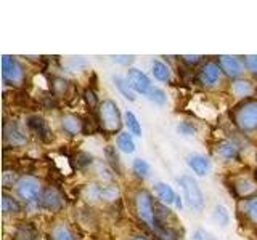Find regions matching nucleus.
<instances>
[{"label":"nucleus","mask_w":257,"mask_h":240,"mask_svg":"<svg viewBox=\"0 0 257 240\" xmlns=\"http://www.w3.org/2000/svg\"><path fill=\"white\" fill-rule=\"evenodd\" d=\"M100 124L104 132L116 133L119 132L122 120H120V112L117 109V104L111 100H106L100 104Z\"/></svg>","instance_id":"nucleus-1"},{"label":"nucleus","mask_w":257,"mask_h":240,"mask_svg":"<svg viewBox=\"0 0 257 240\" xmlns=\"http://www.w3.org/2000/svg\"><path fill=\"white\" fill-rule=\"evenodd\" d=\"M235 124L243 132H252L257 128V101H247L235 110Z\"/></svg>","instance_id":"nucleus-2"},{"label":"nucleus","mask_w":257,"mask_h":240,"mask_svg":"<svg viewBox=\"0 0 257 240\" xmlns=\"http://www.w3.org/2000/svg\"><path fill=\"white\" fill-rule=\"evenodd\" d=\"M180 182V188L183 190V196L187 198V202L191 208H195V210L201 212L204 208V196L203 192H201L198 182L191 178V176L185 174L179 180Z\"/></svg>","instance_id":"nucleus-3"},{"label":"nucleus","mask_w":257,"mask_h":240,"mask_svg":"<svg viewBox=\"0 0 257 240\" xmlns=\"http://www.w3.org/2000/svg\"><path fill=\"white\" fill-rule=\"evenodd\" d=\"M16 190L18 196L26 204H37L40 196V182L34 176H23V178L16 182Z\"/></svg>","instance_id":"nucleus-4"},{"label":"nucleus","mask_w":257,"mask_h":240,"mask_svg":"<svg viewBox=\"0 0 257 240\" xmlns=\"http://www.w3.org/2000/svg\"><path fill=\"white\" fill-rule=\"evenodd\" d=\"M137 213H139V218L147 224V226L155 229L156 226V218H155V206H153V200L151 196L147 190L139 192L137 196Z\"/></svg>","instance_id":"nucleus-5"},{"label":"nucleus","mask_w":257,"mask_h":240,"mask_svg":"<svg viewBox=\"0 0 257 240\" xmlns=\"http://www.w3.org/2000/svg\"><path fill=\"white\" fill-rule=\"evenodd\" d=\"M2 76L5 78V82L8 84H21L24 78L23 68L20 66V62L13 60L12 56H4L2 58Z\"/></svg>","instance_id":"nucleus-6"},{"label":"nucleus","mask_w":257,"mask_h":240,"mask_svg":"<svg viewBox=\"0 0 257 240\" xmlns=\"http://www.w3.org/2000/svg\"><path fill=\"white\" fill-rule=\"evenodd\" d=\"M127 82L132 86V90H135L137 93L150 94L153 90V86L150 84V78L139 69H131L127 72Z\"/></svg>","instance_id":"nucleus-7"},{"label":"nucleus","mask_w":257,"mask_h":240,"mask_svg":"<svg viewBox=\"0 0 257 240\" xmlns=\"http://www.w3.org/2000/svg\"><path fill=\"white\" fill-rule=\"evenodd\" d=\"M28 126H29V130L37 136V138H40L45 142H48L53 138V133L50 130V126H48V124L45 122V118H42L40 116H31L28 118Z\"/></svg>","instance_id":"nucleus-8"},{"label":"nucleus","mask_w":257,"mask_h":240,"mask_svg":"<svg viewBox=\"0 0 257 240\" xmlns=\"http://www.w3.org/2000/svg\"><path fill=\"white\" fill-rule=\"evenodd\" d=\"M40 206L45 208V210H50V212H56L60 210L63 206V196L61 192L56 189V188H47L44 190L42 197H40Z\"/></svg>","instance_id":"nucleus-9"},{"label":"nucleus","mask_w":257,"mask_h":240,"mask_svg":"<svg viewBox=\"0 0 257 240\" xmlns=\"http://www.w3.org/2000/svg\"><path fill=\"white\" fill-rule=\"evenodd\" d=\"M4 134L5 141L12 144V146H23V144H26V136L23 134L16 122H7L4 126Z\"/></svg>","instance_id":"nucleus-10"},{"label":"nucleus","mask_w":257,"mask_h":240,"mask_svg":"<svg viewBox=\"0 0 257 240\" xmlns=\"http://www.w3.org/2000/svg\"><path fill=\"white\" fill-rule=\"evenodd\" d=\"M187 164L195 172L198 176H206L209 172V160L204 156L199 154H188L187 156Z\"/></svg>","instance_id":"nucleus-11"},{"label":"nucleus","mask_w":257,"mask_h":240,"mask_svg":"<svg viewBox=\"0 0 257 240\" xmlns=\"http://www.w3.org/2000/svg\"><path fill=\"white\" fill-rule=\"evenodd\" d=\"M219 77H220V68H219V64H215V62H207L199 72V80H201V84H204V85L215 84L217 80H219Z\"/></svg>","instance_id":"nucleus-12"},{"label":"nucleus","mask_w":257,"mask_h":240,"mask_svg":"<svg viewBox=\"0 0 257 240\" xmlns=\"http://www.w3.org/2000/svg\"><path fill=\"white\" fill-rule=\"evenodd\" d=\"M219 61H220V68L225 70V74H227L228 77H238L241 74V64L235 56L222 54L219 58Z\"/></svg>","instance_id":"nucleus-13"},{"label":"nucleus","mask_w":257,"mask_h":240,"mask_svg":"<svg viewBox=\"0 0 257 240\" xmlns=\"http://www.w3.org/2000/svg\"><path fill=\"white\" fill-rule=\"evenodd\" d=\"M215 152H217V156L225 158V160H235L239 156L238 146L235 142H231V141L219 142V144H217V148H215Z\"/></svg>","instance_id":"nucleus-14"},{"label":"nucleus","mask_w":257,"mask_h":240,"mask_svg":"<svg viewBox=\"0 0 257 240\" xmlns=\"http://www.w3.org/2000/svg\"><path fill=\"white\" fill-rule=\"evenodd\" d=\"M61 125L64 128V132H68L69 134H79L82 132V120L77 116L68 114L61 118Z\"/></svg>","instance_id":"nucleus-15"},{"label":"nucleus","mask_w":257,"mask_h":240,"mask_svg":"<svg viewBox=\"0 0 257 240\" xmlns=\"http://www.w3.org/2000/svg\"><path fill=\"white\" fill-rule=\"evenodd\" d=\"M52 240H76L72 230L64 226V224H56V226L52 229V234H50Z\"/></svg>","instance_id":"nucleus-16"},{"label":"nucleus","mask_w":257,"mask_h":240,"mask_svg":"<svg viewBox=\"0 0 257 240\" xmlns=\"http://www.w3.org/2000/svg\"><path fill=\"white\" fill-rule=\"evenodd\" d=\"M156 194L159 196V198L163 200V202H166V204H174L175 202V194H174V190H172V188L171 186H167V184H164V182H158L156 184Z\"/></svg>","instance_id":"nucleus-17"},{"label":"nucleus","mask_w":257,"mask_h":240,"mask_svg":"<svg viewBox=\"0 0 257 240\" xmlns=\"http://www.w3.org/2000/svg\"><path fill=\"white\" fill-rule=\"evenodd\" d=\"M112 80H114V84L119 88V92L122 93V96H125L128 101H134L135 100V94L132 92V86L128 85L127 80H124L120 76H114V77H112Z\"/></svg>","instance_id":"nucleus-18"},{"label":"nucleus","mask_w":257,"mask_h":240,"mask_svg":"<svg viewBox=\"0 0 257 240\" xmlns=\"http://www.w3.org/2000/svg\"><path fill=\"white\" fill-rule=\"evenodd\" d=\"M235 189L238 192V196L247 197L249 194H252V192L255 190V182L251 180H239L235 182Z\"/></svg>","instance_id":"nucleus-19"},{"label":"nucleus","mask_w":257,"mask_h":240,"mask_svg":"<svg viewBox=\"0 0 257 240\" xmlns=\"http://www.w3.org/2000/svg\"><path fill=\"white\" fill-rule=\"evenodd\" d=\"M93 194L96 196V198L112 200L117 197V189L112 186H96L93 188Z\"/></svg>","instance_id":"nucleus-20"},{"label":"nucleus","mask_w":257,"mask_h":240,"mask_svg":"<svg viewBox=\"0 0 257 240\" xmlns=\"http://www.w3.org/2000/svg\"><path fill=\"white\" fill-rule=\"evenodd\" d=\"M153 76H155L161 82H167L169 77H171V72H169V68L164 62L161 61H155L153 62Z\"/></svg>","instance_id":"nucleus-21"},{"label":"nucleus","mask_w":257,"mask_h":240,"mask_svg":"<svg viewBox=\"0 0 257 240\" xmlns=\"http://www.w3.org/2000/svg\"><path fill=\"white\" fill-rule=\"evenodd\" d=\"M117 146L120 148V150L127 152V154H132V152L135 150V142L128 133H120L117 136Z\"/></svg>","instance_id":"nucleus-22"},{"label":"nucleus","mask_w":257,"mask_h":240,"mask_svg":"<svg viewBox=\"0 0 257 240\" xmlns=\"http://www.w3.org/2000/svg\"><path fill=\"white\" fill-rule=\"evenodd\" d=\"M125 124H127V128H128V132H131L132 134L135 136H142V126L139 124V120H137L135 114L131 110H127L125 112Z\"/></svg>","instance_id":"nucleus-23"},{"label":"nucleus","mask_w":257,"mask_h":240,"mask_svg":"<svg viewBox=\"0 0 257 240\" xmlns=\"http://www.w3.org/2000/svg\"><path fill=\"white\" fill-rule=\"evenodd\" d=\"M16 240H37V232L29 224H24L16 232Z\"/></svg>","instance_id":"nucleus-24"},{"label":"nucleus","mask_w":257,"mask_h":240,"mask_svg":"<svg viewBox=\"0 0 257 240\" xmlns=\"http://www.w3.org/2000/svg\"><path fill=\"white\" fill-rule=\"evenodd\" d=\"M214 220L220 224V226H227L230 222V213L223 205H217L214 210Z\"/></svg>","instance_id":"nucleus-25"},{"label":"nucleus","mask_w":257,"mask_h":240,"mask_svg":"<svg viewBox=\"0 0 257 240\" xmlns=\"http://www.w3.org/2000/svg\"><path fill=\"white\" fill-rule=\"evenodd\" d=\"M231 90L236 96H247L249 93L252 92V86H251V84L247 82V80H238V82L233 84Z\"/></svg>","instance_id":"nucleus-26"},{"label":"nucleus","mask_w":257,"mask_h":240,"mask_svg":"<svg viewBox=\"0 0 257 240\" xmlns=\"http://www.w3.org/2000/svg\"><path fill=\"white\" fill-rule=\"evenodd\" d=\"M2 210H4V213H16V212H20V205L13 197L4 194V197H2Z\"/></svg>","instance_id":"nucleus-27"},{"label":"nucleus","mask_w":257,"mask_h":240,"mask_svg":"<svg viewBox=\"0 0 257 240\" xmlns=\"http://www.w3.org/2000/svg\"><path fill=\"white\" fill-rule=\"evenodd\" d=\"M244 212L251 218V221L257 222V196L252 198H247L244 202Z\"/></svg>","instance_id":"nucleus-28"},{"label":"nucleus","mask_w":257,"mask_h":240,"mask_svg":"<svg viewBox=\"0 0 257 240\" xmlns=\"http://www.w3.org/2000/svg\"><path fill=\"white\" fill-rule=\"evenodd\" d=\"M134 172L139 178H147V176L150 174V165L145 162V160L137 158L134 162Z\"/></svg>","instance_id":"nucleus-29"},{"label":"nucleus","mask_w":257,"mask_h":240,"mask_svg":"<svg viewBox=\"0 0 257 240\" xmlns=\"http://www.w3.org/2000/svg\"><path fill=\"white\" fill-rule=\"evenodd\" d=\"M148 96H150L151 101H155L158 104H164L166 102V93L163 90H159V88H153Z\"/></svg>","instance_id":"nucleus-30"},{"label":"nucleus","mask_w":257,"mask_h":240,"mask_svg":"<svg viewBox=\"0 0 257 240\" xmlns=\"http://www.w3.org/2000/svg\"><path fill=\"white\" fill-rule=\"evenodd\" d=\"M177 130H179V132H180L182 134H187V136H191V134H195V133H196L195 126H193V125H190V124H187V122L180 124L179 126H177Z\"/></svg>","instance_id":"nucleus-31"},{"label":"nucleus","mask_w":257,"mask_h":240,"mask_svg":"<svg viewBox=\"0 0 257 240\" xmlns=\"http://www.w3.org/2000/svg\"><path fill=\"white\" fill-rule=\"evenodd\" d=\"M244 62H246V66L254 72V74H257V56H254V54L246 56Z\"/></svg>","instance_id":"nucleus-32"},{"label":"nucleus","mask_w":257,"mask_h":240,"mask_svg":"<svg viewBox=\"0 0 257 240\" xmlns=\"http://www.w3.org/2000/svg\"><path fill=\"white\" fill-rule=\"evenodd\" d=\"M182 60L187 62V64H198L201 61V56H190V54H185L182 56Z\"/></svg>","instance_id":"nucleus-33"},{"label":"nucleus","mask_w":257,"mask_h":240,"mask_svg":"<svg viewBox=\"0 0 257 240\" xmlns=\"http://www.w3.org/2000/svg\"><path fill=\"white\" fill-rule=\"evenodd\" d=\"M112 60L120 64H128L134 61V56H112Z\"/></svg>","instance_id":"nucleus-34"},{"label":"nucleus","mask_w":257,"mask_h":240,"mask_svg":"<svg viewBox=\"0 0 257 240\" xmlns=\"http://www.w3.org/2000/svg\"><path fill=\"white\" fill-rule=\"evenodd\" d=\"M85 100H87V102L90 104V106L93 108L95 104H96V98H95V93L92 92V90H87L85 92Z\"/></svg>","instance_id":"nucleus-35"},{"label":"nucleus","mask_w":257,"mask_h":240,"mask_svg":"<svg viewBox=\"0 0 257 240\" xmlns=\"http://www.w3.org/2000/svg\"><path fill=\"white\" fill-rule=\"evenodd\" d=\"M174 204L177 205V208H182V200H180V197H179V196L175 197V202H174Z\"/></svg>","instance_id":"nucleus-36"},{"label":"nucleus","mask_w":257,"mask_h":240,"mask_svg":"<svg viewBox=\"0 0 257 240\" xmlns=\"http://www.w3.org/2000/svg\"><path fill=\"white\" fill-rule=\"evenodd\" d=\"M191 240H204L203 237H201V232H196L195 236H193V238Z\"/></svg>","instance_id":"nucleus-37"},{"label":"nucleus","mask_w":257,"mask_h":240,"mask_svg":"<svg viewBox=\"0 0 257 240\" xmlns=\"http://www.w3.org/2000/svg\"><path fill=\"white\" fill-rule=\"evenodd\" d=\"M132 240H148V238H145V237H142V236H139V237H134Z\"/></svg>","instance_id":"nucleus-38"}]
</instances>
